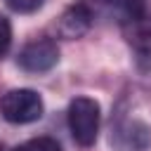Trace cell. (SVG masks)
Returning a JSON list of instances; mask_svg holds the SVG:
<instances>
[{"label": "cell", "instance_id": "1", "mask_svg": "<svg viewBox=\"0 0 151 151\" xmlns=\"http://www.w3.org/2000/svg\"><path fill=\"white\" fill-rule=\"evenodd\" d=\"M68 132L80 146H92L99 137V123H101V109L99 101L92 97H76L68 104L66 111Z\"/></svg>", "mask_w": 151, "mask_h": 151}, {"label": "cell", "instance_id": "7", "mask_svg": "<svg viewBox=\"0 0 151 151\" xmlns=\"http://www.w3.org/2000/svg\"><path fill=\"white\" fill-rule=\"evenodd\" d=\"M118 134H120V139H123L130 149H146V146L151 144V134H149L146 125H142V123H137V120H132V123H127L125 127H120Z\"/></svg>", "mask_w": 151, "mask_h": 151}, {"label": "cell", "instance_id": "5", "mask_svg": "<svg viewBox=\"0 0 151 151\" xmlns=\"http://www.w3.org/2000/svg\"><path fill=\"white\" fill-rule=\"evenodd\" d=\"M90 26H92V19H90V14H87V9L80 5V2H76V5H71L59 19H57V33L61 35V38H66V40H73V38H80V35H85L87 31H90Z\"/></svg>", "mask_w": 151, "mask_h": 151}, {"label": "cell", "instance_id": "8", "mask_svg": "<svg viewBox=\"0 0 151 151\" xmlns=\"http://www.w3.org/2000/svg\"><path fill=\"white\" fill-rule=\"evenodd\" d=\"M14 151H61V144L54 137H33V139L19 144Z\"/></svg>", "mask_w": 151, "mask_h": 151}, {"label": "cell", "instance_id": "3", "mask_svg": "<svg viewBox=\"0 0 151 151\" xmlns=\"http://www.w3.org/2000/svg\"><path fill=\"white\" fill-rule=\"evenodd\" d=\"M78 2L87 9L92 24L94 21H116L123 28L139 14V9L144 7L146 0H78Z\"/></svg>", "mask_w": 151, "mask_h": 151}, {"label": "cell", "instance_id": "10", "mask_svg": "<svg viewBox=\"0 0 151 151\" xmlns=\"http://www.w3.org/2000/svg\"><path fill=\"white\" fill-rule=\"evenodd\" d=\"M12 47V24L5 14H0V59L9 52Z\"/></svg>", "mask_w": 151, "mask_h": 151}, {"label": "cell", "instance_id": "9", "mask_svg": "<svg viewBox=\"0 0 151 151\" xmlns=\"http://www.w3.org/2000/svg\"><path fill=\"white\" fill-rule=\"evenodd\" d=\"M5 5L17 14H33L45 5V0H5Z\"/></svg>", "mask_w": 151, "mask_h": 151}, {"label": "cell", "instance_id": "4", "mask_svg": "<svg viewBox=\"0 0 151 151\" xmlns=\"http://www.w3.org/2000/svg\"><path fill=\"white\" fill-rule=\"evenodd\" d=\"M57 61H59V47L52 38H35L26 42L17 54V64L26 73H45L54 68Z\"/></svg>", "mask_w": 151, "mask_h": 151}, {"label": "cell", "instance_id": "6", "mask_svg": "<svg viewBox=\"0 0 151 151\" xmlns=\"http://www.w3.org/2000/svg\"><path fill=\"white\" fill-rule=\"evenodd\" d=\"M123 31H125V35L139 50H144V52L151 50V0L144 2V7L139 9V14L127 26H123Z\"/></svg>", "mask_w": 151, "mask_h": 151}, {"label": "cell", "instance_id": "2", "mask_svg": "<svg viewBox=\"0 0 151 151\" xmlns=\"http://www.w3.org/2000/svg\"><path fill=\"white\" fill-rule=\"evenodd\" d=\"M42 97L31 87H14L0 97V113L12 125H28L42 118Z\"/></svg>", "mask_w": 151, "mask_h": 151}]
</instances>
